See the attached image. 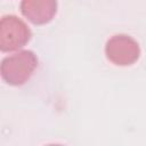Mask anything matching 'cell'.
I'll use <instances>...</instances> for the list:
<instances>
[{"label":"cell","instance_id":"cell-1","mask_svg":"<svg viewBox=\"0 0 146 146\" xmlns=\"http://www.w3.org/2000/svg\"><path fill=\"white\" fill-rule=\"evenodd\" d=\"M36 66V55L31 50H21L2 59L1 76L10 86H22L30 80Z\"/></svg>","mask_w":146,"mask_h":146},{"label":"cell","instance_id":"cell-2","mask_svg":"<svg viewBox=\"0 0 146 146\" xmlns=\"http://www.w3.org/2000/svg\"><path fill=\"white\" fill-rule=\"evenodd\" d=\"M30 27L17 16L6 15L0 21V50L8 52L23 48L30 40Z\"/></svg>","mask_w":146,"mask_h":146},{"label":"cell","instance_id":"cell-3","mask_svg":"<svg viewBox=\"0 0 146 146\" xmlns=\"http://www.w3.org/2000/svg\"><path fill=\"white\" fill-rule=\"evenodd\" d=\"M105 54L110 62L117 66H129L140 57L138 42L127 34H115L111 36L105 46Z\"/></svg>","mask_w":146,"mask_h":146},{"label":"cell","instance_id":"cell-4","mask_svg":"<svg viewBox=\"0 0 146 146\" xmlns=\"http://www.w3.org/2000/svg\"><path fill=\"white\" fill-rule=\"evenodd\" d=\"M21 13L32 24H47L57 13V0H22Z\"/></svg>","mask_w":146,"mask_h":146}]
</instances>
